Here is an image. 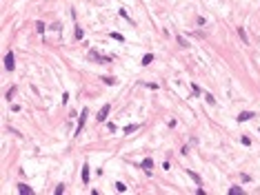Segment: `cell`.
Returning a JSON list of instances; mask_svg holds the SVG:
<instances>
[{
    "label": "cell",
    "mask_w": 260,
    "mask_h": 195,
    "mask_svg": "<svg viewBox=\"0 0 260 195\" xmlns=\"http://www.w3.org/2000/svg\"><path fill=\"white\" fill-rule=\"evenodd\" d=\"M18 191H20L22 195H31V193H34V188L27 186V184H18Z\"/></svg>",
    "instance_id": "cell-5"
},
{
    "label": "cell",
    "mask_w": 260,
    "mask_h": 195,
    "mask_svg": "<svg viewBox=\"0 0 260 195\" xmlns=\"http://www.w3.org/2000/svg\"><path fill=\"white\" fill-rule=\"evenodd\" d=\"M111 38H113V40H118V42H125L122 33H116V31H113V33H111Z\"/></svg>",
    "instance_id": "cell-14"
},
{
    "label": "cell",
    "mask_w": 260,
    "mask_h": 195,
    "mask_svg": "<svg viewBox=\"0 0 260 195\" xmlns=\"http://www.w3.org/2000/svg\"><path fill=\"white\" fill-rule=\"evenodd\" d=\"M238 36H240V40H242L245 44H249V38H247V33H245V29H242V27H238Z\"/></svg>",
    "instance_id": "cell-9"
},
{
    "label": "cell",
    "mask_w": 260,
    "mask_h": 195,
    "mask_svg": "<svg viewBox=\"0 0 260 195\" xmlns=\"http://www.w3.org/2000/svg\"><path fill=\"white\" fill-rule=\"evenodd\" d=\"M89 58L96 60V62H109V58H107V56H100L96 49H89Z\"/></svg>",
    "instance_id": "cell-2"
},
{
    "label": "cell",
    "mask_w": 260,
    "mask_h": 195,
    "mask_svg": "<svg viewBox=\"0 0 260 195\" xmlns=\"http://www.w3.org/2000/svg\"><path fill=\"white\" fill-rule=\"evenodd\" d=\"M13 60H16V58H13V53L9 51V53L5 56V69H7V71H13V67H16V62H13Z\"/></svg>",
    "instance_id": "cell-3"
},
{
    "label": "cell",
    "mask_w": 260,
    "mask_h": 195,
    "mask_svg": "<svg viewBox=\"0 0 260 195\" xmlns=\"http://www.w3.org/2000/svg\"><path fill=\"white\" fill-rule=\"evenodd\" d=\"M151 62H153V56H151V53H147V56L143 58V62H140V64H145V67H147V64H151Z\"/></svg>",
    "instance_id": "cell-11"
},
{
    "label": "cell",
    "mask_w": 260,
    "mask_h": 195,
    "mask_svg": "<svg viewBox=\"0 0 260 195\" xmlns=\"http://www.w3.org/2000/svg\"><path fill=\"white\" fill-rule=\"evenodd\" d=\"M107 113H109V104H105L100 111H98V120L100 122H105V118H107Z\"/></svg>",
    "instance_id": "cell-7"
},
{
    "label": "cell",
    "mask_w": 260,
    "mask_h": 195,
    "mask_svg": "<svg viewBox=\"0 0 260 195\" xmlns=\"http://www.w3.org/2000/svg\"><path fill=\"white\" fill-rule=\"evenodd\" d=\"M138 129H140V124H129V127H125V133H133Z\"/></svg>",
    "instance_id": "cell-12"
},
{
    "label": "cell",
    "mask_w": 260,
    "mask_h": 195,
    "mask_svg": "<svg viewBox=\"0 0 260 195\" xmlns=\"http://www.w3.org/2000/svg\"><path fill=\"white\" fill-rule=\"evenodd\" d=\"M13 93H16V87H11V89L7 91V100H11V98H13Z\"/></svg>",
    "instance_id": "cell-17"
},
{
    "label": "cell",
    "mask_w": 260,
    "mask_h": 195,
    "mask_svg": "<svg viewBox=\"0 0 260 195\" xmlns=\"http://www.w3.org/2000/svg\"><path fill=\"white\" fill-rule=\"evenodd\" d=\"M82 36H85V31L80 27H76V40H82Z\"/></svg>",
    "instance_id": "cell-15"
},
{
    "label": "cell",
    "mask_w": 260,
    "mask_h": 195,
    "mask_svg": "<svg viewBox=\"0 0 260 195\" xmlns=\"http://www.w3.org/2000/svg\"><path fill=\"white\" fill-rule=\"evenodd\" d=\"M191 91H194V95H198V93H200V87H198V84H191Z\"/></svg>",
    "instance_id": "cell-21"
},
{
    "label": "cell",
    "mask_w": 260,
    "mask_h": 195,
    "mask_svg": "<svg viewBox=\"0 0 260 195\" xmlns=\"http://www.w3.org/2000/svg\"><path fill=\"white\" fill-rule=\"evenodd\" d=\"M143 168L147 171V173H151V168H153V160H151V158H147V160H143Z\"/></svg>",
    "instance_id": "cell-6"
},
{
    "label": "cell",
    "mask_w": 260,
    "mask_h": 195,
    "mask_svg": "<svg viewBox=\"0 0 260 195\" xmlns=\"http://www.w3.org/2000/svg\"><path fill=\"white\" fill-rule=\"evenodd\" d=\"M205 100H207L209 104H214V102H216V98H214V95H211V93H207V95H205Z\"/></svg>",
    "instance_id": "cell-16"
},
{
    "label": "cell",
    "mask_w": 260,
    "mask_h": 195,
    "mask_svg": "<svg viewBox=\"0 0 260 195\" xmlns=\"http://www.w3.org/2000/svg\"><path fill=\"white\" fill-rule=\"evenodd\" d=\"M89 178H91V173H89V166L85 164V166H82V182L87 184V182H89Z\"/></svg>",
    "instance_id": "cell-8"
},
{
    "label": "cell",
    "mask_w": 260,
    "mask_h": 195,
    "mask_svg": "<svg viewBox=\"0 0 260 195\" xmlns=\"http://www.w3.org/2000/svg\"><path fill=\"white\" fill-rule=\"evenodd\" d=\"M102 80H105L109 87H111V84H116V78H102Z\"/></svg>",
    "instance_id": "cell-20"
},
{
    "label": "cell",
    "mask_w": 260,
    "mask_h": 195,
    "mask_svg": "<svg viewBox=\"0 0 260 195\" xmlns=\"http://www.w3.org/2000/svg\"><path fill=\"white\" fill-rule=\"evenodd\" d=\"M178 42H180V47H189V44H187V40H185L182 36H178Z\"/></svg>",
    "instance_id": "cell-19"
},
{
    "label": "cell",
    "mask_w": 260,
    "mask_h": 195,
    "mask_svg": "<svg viewBox=\"0 0 260 195\" xmlns=\"http://www.w3.org/2000/svg\"><path fill=\"white\" fill-rule=\"evenodd\" d=\"M116 191H118V193H125V191H127V186H125L122 182H116Z\"/></svg>",
    "instance_id": "cell-13"
},
{
    "label": "cell",
    "mask_w": 260,
    "mask_h": 195,
    "mask_svg": "<svg viewBox=\"0 0 260 195\" xmlns=\"http://www.w3.org/2000/svg\"><path fill=\"white\" fill-rule=\"evenodd\" d=\"M87 115H89V111H87V109H82V113H80V118H78V129H76V135H80V131H82V127H85V122H87Z\"/></svg>",
    "instance_id": "cell-1"
},
{
    "label": "cell",
    "mask_w": 260,
    "mask_h": 195,
    "mask_svg": "<svg viewBox=\"0 0 260 195\" xmlns=\"http://www.w3.org/2000/svg\"><path fill=\"white\" fill-rule=\"evenodd\" d=\"M251 118H256V113H253V111H245V113L238 115V122H247V120H251Z\"/></svg>",
    "instance_id": "cell-4"
},
{
    "label": "cell",
    "mask_w": 260,
    "mask_h": 195,
    "mask_svg": "<svg viewBox=\"0 0 260 195\" xmlns=\"http://www.w3.org/2000/svg\"><path fill=\"white\" fill-rule=\"evenodd\" d=\"M229 195H242V188L240 186H231L229 188Z\"/></svg>",
    "instance_id": "cell-10"
},
{
    "label": "cell",
    "mask_w": 260,
    "mask_h": 195,
    "mask_svg": "<svg viewBox=\"0 0 260 195\" xmlns=\"http://www.w3.org/2000/svg\"><path fill=\"white\" fill-rule=\"evenodd\" d=\"M36 29H38V33H42L44 31V24L42 22H36Z\"/></svg>",
    "instance_id": "cell-18"
}]
</instances>
